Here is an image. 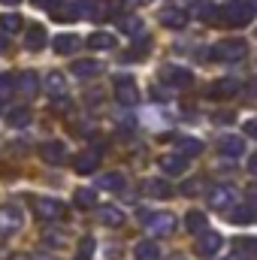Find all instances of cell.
Segmentation results:
<instances>
[{
    "instance_id": "obj_1",
    "label": "cell",
    "mask_w": 257,
    "mask_h": 260,
    "mask_svg": "<svg viewBox=\"0 0 257 260\" xmlns=\"http://www.w3.org/2000/svg\"><path fill=\"white\" fill-rule=\"evenodd\" d=\"M176 227H179V218L173 212H154V215L145 218V230L151 236H173Z\"/></svg>"
},
{
    "instance_id": "obj_2",
    "label": "cell",
    "mask_w": 257,
    "mask_h": 260,
    "mask_svg": "<svg viewBox=\"0 0 257 260\" xmlns=\"http://www.w3.org/2000/svg\"><path fill=\"white\" fill-rule=\"evenodd\" d=\"M245 52H248V46L242 40H224L215 49H209V58L212 61H242Z\"/></svg>"
},
{
    "instance_id": "obj_3",
    "label": "cell",
    "mask_w": 257,
    "mask_h": 260,
    "mask_svg": "<svg viewBox=\"0 0 257 260\" xmlns=\"http://www.w3.org/2000/svg\"><path fill=\"white\" fill-rule=\"evenodd\" d=\"M24 224V215L18 206H0V239H9L21 230Z\"/></svg>"
},
{
    "instance_id": "obj_4",
    "label": "cell",
    "mask_w": 257,
    "mask_h": 260,
    "mask_svg": "<svg viewBox=\"0 0 257 260\" xmlns=\"http://www.w3.org/2000/svg\"><path fill=\"white\" fill-rule=\"evenodd\" d=\"M34 212H37L40 221H58V218L67 215L64 203H61V200H52V197H40V200L34 203Z\"/></svg>"
},
{
    "instance_id": "obj_5",
    "label": "cell",
    "mask_w": 257,
    "mask_h": 260,
    "mask_svg": "<svg viewBox=\"0 0 257 260\" xmlns=\"http://www.w3.org/2000/svg\"><path fill=\"white\" fill-rule=\"evenodd\" d=\"M251 6L248 3H230L227 9H221V18L227 21V24H233V27H242V24H248L251 21Z\"/></svg>"
},
{
    "instance_id": "obj_6",
    "label": "cell",
    "mask_w": 257,
    "mask_h": 260,
    "mask_svg": "<svg viewBox=\"0 0 257 260\" xmlns=\"http://www.w3.org/2000/svg\"><path fill=\"white\" fill-rule=\"evenodd\" d=\"M115 100L121 106H136L139 103V91H136V82L133 79H127V76L115 79Z\"/></svg>"
},
{
    "instance_id": "obj_7",
    "label": "cell",
    "mask_w": 257,
    "mask_h": 260,
    "mask_svg": "<svg viewBox=\"0 0 257 260\" xmlns=\"http://www.w3.org/2000/svg\"><path fill=\"white\" fill-rule=\"evenodd\" d=\"M206 200H209L212 209H227L230 203H236V188H230V185H215V188L206 191Z\"/></svg>"
},
{
    "instance_id": "obj_8",
    "label": "cell",
    "mask_w": 257,
    "mask_h": 260,
    "mask_svg": "<svg viewBox=\"0 0 257 260\" xmlns=\"http://www.w3.org/2000/svg\"><path fill=\"white\" fill-rule=\"evenodd\" d=\"M239 91H242V82H239V79H218V82L209 88V97L227 100V97H233V94H239Z\"/></svg>"
},
{
    "instance_id": "obj_9",
    "label": "cell",
    "mask_w": 257,
    "mask_h": 260,
    "mask_svg": "<svg viewBox=\"0 0 257 260\" xmlns=\"http://www.w3.org/2000/svg\"><path fill=\"white\" fill-rule=\"evenodd\" d=\"M218 151H221L224 157H233V160H236V157L245 151V142H242V136H233V133H230V136H221Z\"/></svg>"
},
{
    "instance_id": "obj_10",
    "label": "cell",
    "mask_w": 257,
    "mask_h": 260,
    "mask_svg": "<svg viewBox=\"0 0 257 260\" xmlns=\"http://www.w3.org/2000/svg\"><path fill=\"white\" fill-rule=\"evenodd\" d=\"M40 157H43L46 164H64L67 145H64V142H46V145L40 148Z\"/></svg>"
},
{
    "instance_id": "obj_11",
    "label": "cell",
    "mask_w": 257,
    "mask_h": 260,
    "mask_svg": "<svg viewBox=\"0 0 257 260\" xmlns=\"http://www.w3.org/2000/svg\"><path fill=\"white\" fill-rule=\"evenodd\" d=\"M97 221L106 224V227H121L124 224V212L115 209V206H100L97 209Z\"/></svg>"
},
{
    "instance_id": "obj_12",
    "label": "cell",
    "mask_w": 257,
    "mask_h": 260,
    "mask_svg": "<svg viewBox=\"0 0 257 260\" xmlns=\"http://www.w3.org/2000/svg\"><path fill=\"white\" fill-rule=\"evenodd\" d=\"M221 248V236L218 233H212V230H206V233H200V239H197V251L203 254V257H209V254H215Z\"/></svg>"
},
{
    "instance_id": "obj_13",
    "label": "cell",
    "mask_w": 257,
    "mask_h": 260,
    "mask_svg": "<svg viewBox=\"0 0 257 260\" xmlns=\"http://www.w3.org/2000/svg\"><path fill=\"white\" fill-rule=\"evenodd\" d=\"M185 154H160V170L167 173V176H179V173H185Z\"/></svg>"
},
{
    "instance_id": "obj_14",
    "label": "cell",
    "mask_w": 257,
    "mask_h": 260,
    "mask_svg": "<svg viewBox=\"0 0 257 260\" xmlns=\"http://www.w3.org/2000/svg\"><path fill=\"white\" fill-rule=\"evenodd\" d=\"M160 79L170 82V85H191V73L182 70V67H164L160 70Z\"/></svg>"
},
{
    "instance_id": "obj_15",
    "label": "cell",
    "mask_w": 257,
    "mask_h": 260,
    "mask_svg": "<svg viewBox=\"0 0 257 260\" xmlns=\"http://www.w3.org/2000/svg\"><path fill=\"white\" fill-rule=\"evenodd\" d=\"M185 21H188V12L185 9H176L173 6V9H164L160 12V24L164 27H185Z\"/></svg>"
},
{
    "instance_id": "obj_16",
    "label": "cell",
    "mask_w": 257,
    "mask_h": 260,
    "mask_svg": "<svg viewBox=\"0 0 257 260\" xmlns=\"http://www.w3.org/2000/svg\"><path fill=\"white\" fill-rule=\"evenodd\" d=\"M185 230H188V233H206V230H209V218L194 209V212L185 215Z\"/></svg>"
},
{
    "instance_id": "obj_17",
    "label": "cell",
    "mask_w": 257,
    "mask_h": 260,
    "mask_svg": "<svg viewBox=\"0 0 257 260\" xmlns=\"http://www.w3.org/2000/svg\"><path fill=\"white\" fill-rule=\"evenodd\" d=\"M97 164H100V154H94V151H85V154H79L76 160H73V167H76V173H94L97 170Z\"/></svg>"
},
{
    "instance_id": "obj_18",
    "label": "cell",
    "mask_w": 257,
    "mask_h": 260,
    "mask_svg": "<svg viewBox=\"0 0 257 260\" xmlns=\"http://www.w3.org/2000/svg\"><path fill=\"white\" fill-rule=\"evenodd\" d=\"M233 248L239 251V257H245V260H257V239L239 236V239H233Z\"/></svg>"
},
{
    "instance_id": "obj_19",
    "label": "cell",
    "mask_w": 257,
    "mask_h": 260,
    "mask_svg": "<svg viewBox=\"0 0 257 260\" xmlns=\"http://www.w3.org/2000/svg\"><path fill=\"white\" fill-rule=\"evenodd\" d=\"M227 218L233 221V224H248V221H254V209L248 206V203H242V206H233L230 212H227Z\"/></svg>"
},
{
    "instance_id": "obj_20",
    "label": "cell",
    "mask_w": 257,
    "mask_h": 260,
    "mask_svg": "<svg viewBox=\"0 0 257 260\" xmlns=\"http://www.w3.org/2000/svg\"><path fill=\"white\" fill-rule=\"evenodd\" d=\"M24 46H27L30 52H37V49H43V46H46V30H43L40 24H34V27H27V37H24Z\"/></svg>"
},
{
    "instance_id": "obj_21",
    "label": "cell",
    "mask_w": 257,
    "mask_h": 260,
    "mask_svg": "<svg viewBox=\"0 0 257 260\" xmlns=\"http://www.w3.org/2000/svg\"><path fill=\"white\" fill-rule=\"evenodd\" d=\"M133 260H160V248L154 242H136Z\"/></svg>"
},
{
    "instance_id": "obj_22",
    "label": "cell",
    "mask_w": 257,
    "mask_h": 260,
    "mask_svg": "<svg viewBox=\"0 0 257 260\" xmlns=\"http://www.w3.org/2000/svg\"><path fill=\"white\" fill-rule=\"evenodd\" d=\"M15 88H18L24 97H34V94H37V88H40V82H37V73H21Z\"/></svg>"
},
{
    "instance_id": "obj_23",
    "label": "cell",
    "mask_w": 257,
    "mask_h": 260,
    "mask_svg": "<svg viewBox=\"0 0 257 260\" xmlns=\"http://www.w3.org/2000/svg\"><path fill=\"white\" fill-rule=\"evenodd\" d=\"M76 49H79V37H73V34H64L55 40V52H61V55H70Z\"/></svg>"
},
{
    "instance_id": "obj_24",
    "label": "cell",
    "mask_w": 257,
    "mask_h": 260,
    "mask_svg": "<svg viewBox=\"0 0 257 260\" xmlns=\"http://www.w3.org/2000/svg\"><path fill=\"white\" fill-rule=\"evenodd\" d=\"M73 73L82 76V79H91V76L100 73V64H97V61H76V64H73Z\"/></svg>"
},
{
    "instance_id": "obj_25",
    "label": "cell",
    "mask_w": 257,
    "mask_h": 260,
    "mask_svg": "<svg viewBox=\"0 0 257 260\" xmlns=\"http://www.w3.org/2000/svg\"><path fill=\"white\" fill-rule=\"evenodd\" d=\"M64 88H67V82H64L61 73H49V76H46V91H49V94L58 97V94H64Z\"/></svg>"
},
{
    "instance_id": "obj_26",
    "label": "cell",
    "mask_w": 257,
    "mask_h": 260,
    "mask_svg": "<svg viewBox=\"0 0 257 260\" xmlns=\"http://www.w3.org/2000/svg\"><path fill=\"white\" fill-rule=\"evenodd\" d=\"M100 188H106V191H121V188H124V176H121V173H106V176L100 179Z\"/></svg>"
},
{
    "instance_id": "obj_27",
    "label": "cell",
    "mask_w": 257,
    "mask_h": 260,
    "mask_svg": "<svg viewBox=\"0 0 257 260\" xmlns=\"http://www.w3.org/2000/svg\"><path fill=\"white\" fill-rule=\"evenodd\" d=\"M179 151H182L185 157H194V154L203 151V142H200V139H191V136H185V139H179Z\"/></svg>"
},
{
    "instance_id": "obj_28",
    "label": "cell",
    "mask_w": 257,
    "mask_h": 260,
    "mask_svg": "<svg viewBox=\"0 0 257 260\" xmlns=\"http://www.w3.org/2000/svg\"><path fill=\"white\" fill-rule=\"evenodd\" d=\"M115 46V37L112 34H94L88 40V49H112Z\"/></svg>"
},
{
    "instance_id": "obj_29",
    "label": "cell",
    "mask_w": 257,
    "mask_h": 260,
    "mask_svg": "<svg viewBox=\"0 0 257 260\" xmlns=\"http://www.w3.org/2000/svg\"><path fill=\"white\" fill-rule=\"evenodd\" d=\"M6 121H9V127H27L30 124V112L27 109H15V112L6 115Z\"/></svg>"
},
{
    "instance_id": "obj_30",
    "label": "cell",
    "mask_w": 257,
    "mask_h": 260,
    "mask_svg": "<svg viewBox=\"0 0 257 260\" xmlns=\"http://www.w3.org/2000/svg\"><path fill=\"white\" fill-rule=\"evenodd\" d=\"M15 94V79L12 76H0V103H9Z\"/></svg>"
},
{
    "instance_id": "obj_31",
    "label": "cell",
    "mask_w": 257,
    "mask_h": 260,
    "mask_svg": "<svg viewBox=\"0 0 257 260\" xmlns=\"http://www.w3.org/2000/svg\"><path fill=\"white\" fill-rule=\"evenodd\" d=\"M145 191H148L151 197H170V194H173V188H170L167 182H157V179L145 182Z\"/></svg>"
},
{
    "instance_id": "obj_32",
    "label": "cell",
    "mask_w": 257,
    "mask_h": 260,
    "mask_svg": "<svg viewBox=\"0 0 257 260\" xmlns=\"http://www.w3.org/2000/svg\"><path fill=\"white\" fill-rule=\"evenodd\" d=\"M73 200H76V206H82V209H91V206L97 203L94 191H88V188H79V191L73 194Z\"/></svg>"
},
{
    "instance_id": "obj_33",
    "label": "cell",
    "mask_w": 257,
    "mask_h": 260,
    "mask_svg": "<svg viewBox=\"0 0 257 260\" xmlns=\"http://www.w3.org/2000/svg\"><path fill=\"white\" fill-rule=\"evenodd\" d=\"M121 30H127L130 37H136V34H142V21L136 15H121Z\"/></svg>"
},
{
    "instance_id": "obj_34",
    "label": "cell",
    "mask_w": 257,
    "mask_h": 260,
    "mask_svg": "<svg viewBox=\"0 0 257 260\" xmlns=\"http://www.w3.org/2000/svg\"><path fill=\"white\" fill-rule=\"evenodd\" d=\"M0 27H3L6 34H15V30H21V18H18L15 12H9V15L0 18Z\"/></svg>"
},
{
    "instance_id": "obj_35",
    "label": "cell",
    "mask_w": 257,
    "mask_h": 260,
    "mask_svg": "<svg viewBox=\"0 0 257 260\" xmlns=\"http://www.w3.org/2000/svg\"><path fill=\"white\" fill-rule=\"evenodd\" d=\"M91 251H94V239H91V236H82V242H79V257L91 260Z\"/></svg>"
},
{
    "instance_id": "obj_36",
    "label": "cell",
    "mask_w": 257,
    "mask_h": 260,
    "mask_svg": "<svg viewBox=\"0 0 257 260\" xmlns=\"http://www.w3.org/2000/svg\"><path fill=\"white\" fill-rule=\"evenodd\" d=\"M55 109H58V112H70V100H55Z\"/></svg>"
},
{
    "instance_id": "obj_37",
    "label": "cell",
    "mask_w": 257,
    "mask_h": 260,
    "mask_svg": "<svg viewBox=\"0 0 257 260\" xmlns=\"http://www.w3.org/2000/svg\"><path fill=\"white\" fill-rule=\"evenodd\" d=\"M245 130H248V133H251V136H257V118H251V121H248V124H245Z\"/></svg>"
},
{
    "instance_id": "obj_38",
    "label": "cell",
    "mask_w": 257,
    "mask_h": 260,
    "mask_svg": "<svg viewBox=\"0 0 257 260\" xmlns=\"http://www.w3.org/2000/svg\"><path fill=\"white\" fill-rule=\"evenodd\" d=\"M34 3H37V6H52V9L58 6V0H34Z\"/></svg>"
},
{
    "instance_id": "obj_39",
    "label": "cell",
    "mask_w": 257,
    "mask_h": 260,
    "mask_svg": "<svg viewBox=\"0 0 257 260\" xmlns=\"http://www.w3.org/2000/svg\"><path fill=\"white\" fill-rule=\"evenodd\" d=\"M248 170L257 176V154H251V160H248Z\"/></svg>"
},
{
    "instance_id": "obj_40",
    "label": "cell",
    "mask_w": 257,
    "mask_h": 260,
    "mask_svg": "<svg viewBox=\"0 0 257 260\" xmlns=\"http://www.w3.org/2000/svg\"><path fill=\"white\" fill-rule=\"evenodd\" d=\"M248 200H251V203H257V185H251V188H248Z\"/></svg>"
},
{
    "instance_id": "obj_41",
    "label": "cell",
    "mask_w": 257,
    "mask_h": 260,
    "mask_svg": "<svg viewBox=\"0 0 257 260\" xmlns=\"http://www.w3.org/2000/svg\"><path fill=\"white\" fill-rule=\"evenodd\" d=\"M30 260H49V257H43V254H34V257H30Z\"/></svg>"
},
{
    "instance_id": "obj_42",
    "label": "cell",
    "mask_w": 257,
    "mask_h": 260,
    "mask_svg": "<svg viewBox=\"0 0 257 260\" xmlns=\"http://www.w3.org/2000/svg\"><path fill=\"white\" fill-rule=\"evenodd\" d=\"M3 3H6V6H15V3H18V0H3Z\"/></svg>"
},
{
    "instance_id": "obj_43",
    "label": "cell",
    "mask_w": 257,
    "mask_h": 260,
    "mask_svg": "<svg viewBox=\"0 0 257 260\" xmlns=\"http://www.w3.org/2000/svg\"><path fill=\"white\" fill-rule=\"evenodd\" d=\"M0 260H6V248H0Z\"/></svg>"
},
{
    "instance_id": "obj_44",
    "label": "cell",
    "mask_w": 257,
    "mask_h": 260,
    "mask_svg": "<svg viewBox=\"0 0 257 260\" xmlns=\"http://www.w3.org/2000/svg\"><path fill=\"white\" fill-rule=\"evenodd\" d=\"M3 46H6V37H0V49H3Z\"/></svg>"
},
{
    "instance_id": "obj_45",
    "label": "cell",
    "mask_w": 257,
    "mask_h": 260,
    "mask_svg": "<svg viewBox=\"0 0 257 260\" xmlns=\"http://www.w3.org/2000/svg\"><path fill=\"white\" fill-rule=\"evenodd\" d=\"M170 260H185V257H170Z\"/></svg>"
},
{
    "instance_id": "obj_46",
    "label": "cell",
    "mask_w": 257,
    "mask_h": 260,
    "mask_svg": "<svg viewBox=\"0 0 257 260\" xmlns=\"http://www.w3.org/2000/svg\"><path fill=\"white\" fill-rule=\"evenodd\" d=\"M76 260H85V257H76Z\"/></svg>"
}]
</instances>
